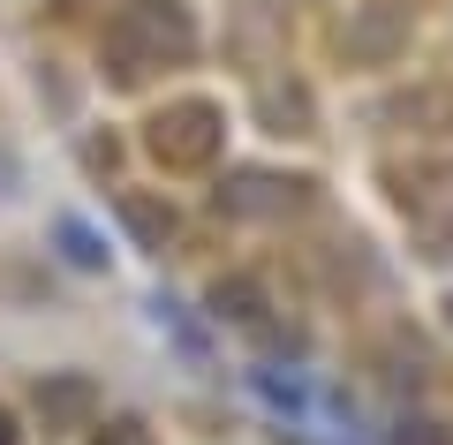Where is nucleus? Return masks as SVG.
Segmentation results:
<instances>
[{
	"instance_id": "obj_2",
	"label": "nucleus",
	"mask_w": 453,
	"mask_h": 445,
	"mask_svg": "<svg viewBox=\"0 0 453 445\" xmlns=\"http://www.w3.org/2000/svg\"><path fill=\"white\" fill-rule=\"evenodd\" d=\"M219 136H226V121H219V106H211V98H181V106L151 113V128H144L151 159L174 166V174H189V166H211V159H219Z\"/></svg>"
},
{
	"instance_id": "obj_4",
	"label": "nucleus",
	"mask_w": 453,
	"mask_h": 445,
	"mask_svg": "<svg viewBox=\"0 0 453 445\" xmlns=\"http://www.w3.org/2000/svg\"><path fill=\"white\" fill-rule=\"evenodd\" d=\"M340 46L356 53V61H393V53L408 46V8H386V0H378V8H356V16H348V31H340Z\"/></svg>"
},
{
	"instance_id": "obj_11",
	"label": "nucleus",
	"mask_w": 453,
	"mask_h": 445,
	"mask_svg": "<svg viewBox=\"0 0 453 445\" xmlns=\"http://www.w3.org/2000/svg\"><path fill=\"white\" fill-rule=\"evenodd\" d=\"M0 445H16V415L8 408H0Z\"/></svg>"
},
{
	"instance_id": "obj_10",
	"label": "nucleus",
	"mask_w": 453,
	"mask_h": 445,
	"mask_svg": "<svg viewBox=\"0 0 453 445\" xmlns=\"http://www.w3.org/2000/svg\"><path fill=\"white\" fill-rule=\"evenodd\" d=\"M23 189V166H16V151H8V143H0V204H8V196Z\"/></svg>"
},
{
	"instance_id": "obj_5",
	"label": "nucleus",
	"mask_w": 453,
	"mask_h": 445,
	"mask_svg": "<svg viewBox=\"0 0 453 445\" xmlns=\"http://www.w3.org/2000/svg\"><path fill=\"white\" fill-rule=\"evenodd\" d=\"M121 219H129L136 249H166V242H174V211H166L159 196H144V189H121Z\"/></svg>"
},
{
	"instance_id": "obj_7",
	"label": "nucleus",
	"mask_w": 453,
	"mask_h": 445,
	"mask_svg": "<svg viewBox=\"0 0 453 445\" xmlns=\"http://www.w3.org/2000/svg\"><path fill=\"white\" fill-rule=\"evenodd\" d=\"M211 303H219V318H242V325H257V318H265L257 280H219V287H211Z\"/></svg>"
},
{
	"instance_id": "obj_8",
	"label": "nucleus",
	"mask_w": 453,
	"mask_h": 445,
	"mask_svg": "<svg viewBox=\"0 0 453 445\" xmlns=\"http://www.w3.org/2000/svg\"><path fill=\"white\" fill-rule=\"evenodd\" d=\"M38 408L46 415H76V408H91V385H53V393H38Z\"/></svg>"
},
{
	"instance_id": "obj_3",
	"label": "nucleus",
	"mask_w": 453,
	"mask_h": 445,
	"mask_svg": "<svg viewBox=\"0 0 453 445\" xmlns=\"http://www.w3.org/2000/svg\"><path fill=\"white\" fill-rule=\"evenodd\" d=\"M310 204V181H280V174H234L219 189V211L226 219H288V211Z\"/></svg>"
},
{
	"instance_id": "obj_6",
	"label": "nucleus",
	"mask_w": 453,
	"mask_h": 445,
	"mask_svg": "<svg viewBox=\"0 0 453 445\" xmlns=\"http://www.w3.org/2000/svg\"><path fill=\"white\" fill-rule=\"evenodd\" d=\"M53 234H61V257H68L76 272H106V242H98V234H91L83 219H61Z\"/></svg>"
},
{
	"instance_id": "obj_1",
	"label": "nucleus",
	"mask_w": 453,
	"mask_h": 445,
	"mask_svg": "<svg viewBox=\"0 0 453 445\" xmlns=\"http://www.w3.org/2000/svg\"><path fill=\"white\" fill-rule=\"evenodd\" d=\"M196 53V23L181 0H136V8H121L106 31V61H113V83H136L151 76V68L166 61H189Z\"/></svg>"
},
{
	"instance_id": "obj_9",
	"label": "nucleus",
	"mask_w": 453,
	"mask_h": 445,
	"mask_svg": "<svg viewBox=\"0 0 453 445\" xmlns=\"http://www.w3.org/2000/svg\"><path fill=\"white\" fill-rule=\"evenodd\" d=\"M91 445H151V430H144V423H106Z\"/></svg>"
}]
</instances>
